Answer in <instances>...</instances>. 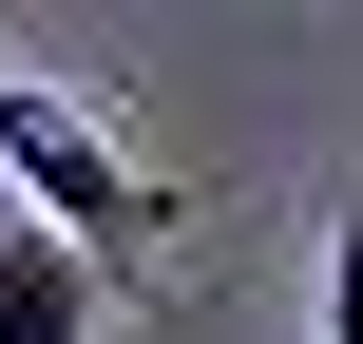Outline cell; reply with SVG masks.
I'll use <instances>...</instances> for the list:
<instances>
[{
  "label": "cell",
  "mask_w": 363,
  "mask_h": 344,
  "mask_svg": "<svg viewBox=\"0 0 363 344\" xmlns=\"http://www.w3.org/2000/svg\"><path fill=\"white\" fill-rule=\"evenodd\" d=\"M325 344H363V211L325 230Z\"/></svg>",
  "instance_id": "cell-3"
},
{
  "label": "cell",
  "mask_w": 363,
  "mask_h": 344,
  "mask_svg": "<svg viewBox=\"0 0 363 344\" xmlns=\"http://www.w3.org/2000/svg\"><path fill=\"white\" fill-rule=\"evenodd\" d=\"M0 172H19V211H38V230H57L96 287L172 249V172H134V153H115V134H96V115L38 77V57H0Z\"/></svg>",
  "instance_id": "cell-1"
},
{
  "label": "cell",
  "mask_w": 363,
  "mask_h": 344,
  "mask_svg": "<svg viewBox=\"0 0 363 344\" xmlns=\"http://www.w3.org/2000/svg\"><path fill=\"white\" fill-rule=\"evenodd\" d=\"M0 344H96V268L0 192Z\"/></svg>",
  "instance_id": "cell-2"
}]
</instances>
